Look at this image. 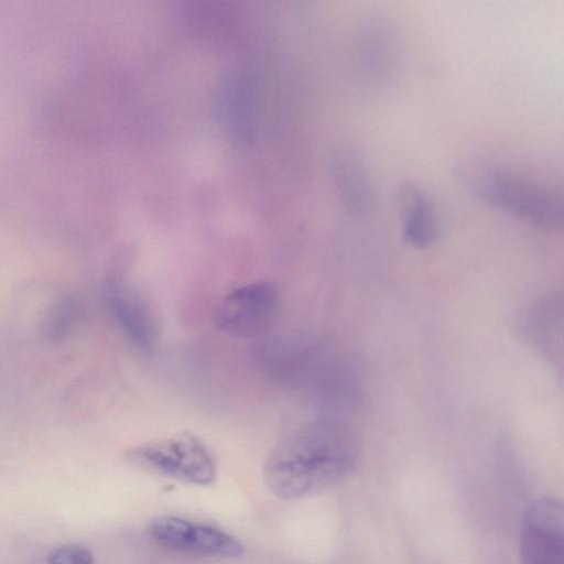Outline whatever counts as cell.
Masks as SVG:
<instances>
[{
  "mask_svg": "<svg viewBox=\"0 0 564 564\" xmlns=\"http://www.w3.org/2000/svg\"><path fill=\"white\" fill-rule=\"evenodd\" d=\"M358 456L357 440L348 427L317 420L276 442L263 466L264 482L282 500L312 496L345 479Z\"/></svg>",
  "mask_w": 564,
  "mask_h": 564,
  "instance_id": "6da1fadb",
  "label": "cell"
},
{
  "mask_svg": "<svg viewBox=\"0 0 564 564\" xmlns=\"http://www.w3.org/2000/svg\"><path fill=\"white\" fill-rule=\"evenodd\" d=\"M456 177L485 204L529 224L564 231V194L479 161L460 163Z\"/></svg>",
  "mask_w": 564,
  "mask_h": 564,
  "instance_id": "7a4b0ae2",
  "label": "cell"
},
{
  "mask_svg": "<svg viewBox=\"0 0 564 564\" xmlns=\"http://www.w3.org/2000/svg\"><path fill=\"white\" fill-rule=\"evenodd\" d=\"M124 457L132 465L191 485L207 486L217 476L209 447L187 432L135 445Z\"/></svg>",
  "mask_w": 564,
  "mask_h": 564,
  "instance_id": "3957f363",
  "label": "cell"
},
{
  "mask_svg": "<svg viewBox=\"0 0 564 564\" xmlns=\"http://www.w3.org/2000/svg\"><path fill=\"white\" fill-rule=\"evenodd\" d=\"M280 307V294L270 282H252L228 292L216 307L214 321L224 333L250 338L270 328Z\"/></svg>",
  "mask_w": 564,
  "mask_h": 564,
  "instance_id": "277c9868",
  "label": "cell"
},
{
  "mask_svg": "<svg viewBox=\"0 0 564 564\" xmlns=\"http://www.w3.org/2000/svg\"><path fill=\"white\" fill-rule=\"evenodd\" d=\"M147 535L152 543L177 553L225 558L243 553L242 544L221 529L175 516L150 521Z\"/></svg>",
  "mask_w": 564,
  "mask_h": 564,
  "instance_id": "5b68a950",
  "label": "cell"
},
{
  "mask_svg": "<svg viewBox=\"0 0 564 564\" xmlns=\"http://www.w3.org/2000/svg\"><path fill=\"white\" fill-rule=\"evenodd\" d=\"M106 305L124 337L143 354L156 350L160 322L154 306L133 283L113 274L104 286Z\"/></svg>",
  "mask_w": 564,
  "mask_h": 564,
  "instance_id": "8992f818",
  "label": "cell"
},
{
  "mask_svg": "<svg viewBox=\"0 0 564 564\" xmlns=\"http://www.w3.org/2000/svg\"><path fill=\"white\" fill-rule=\"evenodd\" d=\"M521 564H564V502L553 497L532 501L519 533Z\"/></svg>",
  "mask_w": 564,
  "mask_h": 564,
  "instance_id": "52a82bcc",
  "label": "cell"
},
{
  "mask_svg": "<svg viewBox=\"0 0 564 564\" xmlns=\"http://www.w3.org/2000/svg\"><path fill=\"white\" fill-rule=\"evenodd\" d=\"M395 207L402 221V237L415 249L433 246L441 232V218L433 197L419 184L405 181L395 192Z\"/></svg>",
  "mask_w": 564,
  "mask_h": 564,
  "instance_id": "ba28073f",
  "label": "cell"
},
{
  "mask_svg": "<svg viewBox=\"0 0 564 564\" xmlns=\"http://www.w3.org/2000/svg\"><path fill=\"white\" fill-rule=\"evenodd\" d=\"M329 171L338 200L347 212L362 214L371 207L370 175L359 151L349 147L335 151Z\"/></svg>",
  "mask_w": 564,
  "mask_h": 564,
  "instance_id": "9c48e42d",
  "label": "cell"
},
{
  "mask_svg": "<svg viewBox=\"0 0 564 564\" xmlns=\"http://www.w3.org/2000/svg\"><path fill=\"white\" fill-rule=\"evenodd\" d=\"M47 564H94L93 553L77 544H63L52 549L46 556Z\"/></svg>",
  "mask_w": 564,
  "mask_h": 564,
  "instance_id": "30bf717a",
  "label": "cell"
}]
</instances>
